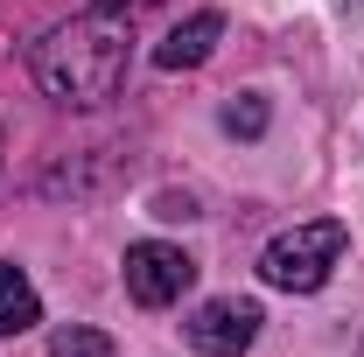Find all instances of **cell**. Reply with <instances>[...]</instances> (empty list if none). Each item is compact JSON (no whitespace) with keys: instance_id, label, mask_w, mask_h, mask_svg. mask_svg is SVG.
I'll return each mask as SVG.
<instances>
[{"instance_id":"obj_10","label":"cell","mask_w":364,"mask_h":357,"mask_svg":"<svg viewBox=\"0 0 364 357\" xmlns=\"http://www.w3.org/2000/svg\"><path fill=\"white\" fill-rule=\"evenodd\" d=\"M105 14H140V7H161V0H98Z\"/></svg>"},{"instance_id":"obj_11","label":"cell","mask_w":364,"mask_h":357,"mask_svg":"<svg viewBox=\"0 0 364 357\" xmlns=\"http://www.w3.org/2000/svg\"><path fill=\"white\" fill-rule=\"evenodd\" d=\"M329 7H336V14H364V0H329Z\"/></svg>"},{"instance_id":"obj_8","label":"cell","mask_w":364,"mask_h":357,"mask_svg":"<svg viewBox=\"0 0 364 357\" xmlns=\"http://www.w3.org/2000/svg\"><path fill=\"white\" fill-rule=\"evenodd\" d=\"M225 134H245V140L267 134V98H259V91H245V98L225 105Z\"/></svg>"},{"instance_id":"obj_7","label":"cell","mask_w":364,"mask_h":357,"mask_svg":"<svg viewBox=\"0 0 364 357\" xmlns=\"http://www.w3.org/2000/svg\"><path fill=\"white\" fill-rule=\"evenodd\" d=\"M49 357H112V336H98V329H85V322H70V329L49 336Z\"/></svg>"},{"instance_id":"obj_3","label":"cell","mask_w":364,"mask_h":357,"mask_svg":"<svg viewBox=\"0 0 364 357\" xmlns=\"http://www.w3.org/2000/svg\"><path fill=\"white\" fill-rule=\"evenodd\" d=\"M119 273H127V294H134L140 309H168V302H182V294L196 287V260H189L182 245H168V238L127 245Z\"/></svg>"},{"instance_id":"obj_2","label":"cell","mask_w":364,"mask_h":357,"mask_svg":"<svg viewBox=\"0 0 364 357\" xmlns=\"http://www.w3.org/2000/svg\"><path fill=\"white\" fill-rule=\"evenodd\" d=\"M343 245H350V224L343 218H309L294 231H280L259 252V280L280 287V294H316L322 280L343 267Z\"/></svg>"},{"instance_id":"obj_4","label":"cell","mask_w":364,"mask_h":357,"mask_svg":"<svg viewBox=\"0 0 364 357\" xmlns=\"http://www.w3.org/2000/svg\"><path fill=\"white\" fill-rule=\"evenodd\" d=\"M259 302H245V294H218V302H203V309L182 322V336H189V351L203 357H245L252 351V336H259Z\"/></svg>"},{"instance_id":"obj_9","label":"cell","mask_w":364,"mask_h":357,"mask_svg":"<svg viewBox=\"0 0 364 357\" xmlns=\"http://www.w3.org/2000/svg\"><path fill=\"white\" fill-rule=\"evenodd\" d=\"M154 218H196V203L189 196H154Z\"/></svg>"},{"instance_id":"obj_5","label":"cell","mask_w":364,"mask_h":357,"mask_svg":"<svg viewBox=\"0 0 364 357\" xmlns=\"http://www.w3.org/2000/svg\"><path fill=\"white\" fill-rule=\"evenodd\" d=\"M218 36H225V14H218V7H203V14H189V21H176V28L161 36L154 63H161V70H196V63H210Z\"/></svg>"},{"instance_id":"obj_1","label":"cell","mask_w":364,"mask_h":357,"mask_svg":"<svg viewBox=\"0 0 364 357\" xmlns=\"http://www.w3.org/2000/svg\"><path fill=\"white\" fill-rule=\"evenodd\" d=\"M127 21H134V14L91 7L77 21H56L49 36H36V49H28L36 85H43L56 105H105L112 91L127 85V70H134V28H127Z\"/></svg>"},{"instance_id":"obj_6","label":"cell","mask_w":364,"mask_h":357,"mask_svg":"<svg viewBox=\"0 0 364 357\" xmlns=\"http://www.w3.org/2000/svg\"><path fill=\"white\" fill-rule=\"evenodd\" d=\"M36 315H43V302H36V280L14 267V260H0V336H21Z\"/></svg>"}]
</instances>
